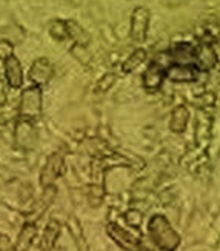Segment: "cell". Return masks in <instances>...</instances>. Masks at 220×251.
I'll list each match as a JSON object with an SVG mask.
<instances>
[{
    "label": "cell",
    "mask_w": 220,
    "mask_h": 251,
    "mask_svg": "<svg viewBox=\"0 0 220 251\" xmlns=\"http://www.w3.org/2000/svg\"><path fill=\"white\" fill-rule=\"evenodd\" d=\"M149 236L159 248L163 251H174L180 245V236L171 226L170 221L165 216H154L148 224Z\"/></svg>",
    "instance_id": "6da1fadb"
},
{
    "label": "cell",
    "mask_w": 220,
    "mask_h": 251,
    "mask_svg": "<svg viewBox=\"0 0 220 251\" xmlns=\"http://www.w3.org/2000/svg\"><path fill=\"white\" fill-rule=\"evenodd\" d=\"M19 116L24 121L36 122L42 116V90L40 86H31L26 88L20 96L19 103Z\"/></svg>",
    "instance_id": "7a4b0ae2"
},
{
    "label": "cell",
    "mask_w": 220,
    "mask_h": 251,
    "mask_svg": "<svg viewBox=\"0 0 220 251\" xmlns=\"http://www.w3.org/2000/svg\"><path fill=\"white\" fill-rule=\"evenodd\" d=\"M149 26V11L144 6H137L131 16V32L129 36L136 43L145 42Z\"/></svg>",
    "instance_id": "3957f363"
},
{
    "label": "cell",
    "mask_w": 220,
    "mask_h": 251,
    "mask_svg": "<svg viewBox=\"0 0 220 251\" xmlns=\"http://www.w3.org/2000/svg\"><path fill=\"white\" fill-rule=\"evenodd\" d=\"M63 171V156L60 152H52L40 171V185L43 188L51 187Z\"/></svg>",
    "instance_id": "277c9868"
},
{
    "label": "cell",
    "mask_w": 220,
    "mask_h": 251,
    "mask_svg": "<svg viewBox=\"0 0 220 251\" xmlns=\"http://www.w3.org/2000/svg\"><path fill=\"white\" fill-rule=\"evenodd\" d=\"M14 139H16L17 147H20V148H24V150L34 148L37 144V129L34 128V122L20 119V121L16 124Z\"/></svg>",
    "instance_id": "5b68a950"
},
{
    "label": "cell",
    "mask_w": 220,
    "mask_h": 251,
    "mask_svg": "<svg viewBox=\"0 0 220 251\" xmlns=\"http://www.w3.org/2000/svg\"><path fill=\"white\" fill-rule=\"evenodd\" d=\"M200 70L196 67V65H179V63H172L167 68V79L171 82H196L199 79Z\"/></svg>",
    "instance_id": "8992f818"
},
{
    "label": "cell",
    "mask_w": 220,
    "mask_h": 251,
    "mask_svg": "<svg viewBox=\"0 0 220 251\" xmlns=\"http://www.w3.org/2000/svg\"><path fill=\"white\" fill-rule=\"evenodd\" d=\"M52 73L54 70H52L51 62L45 57H39L37 60H34V63H32V67L29 70V80L36 86L47 85L52 77Z\"/></svg>",
    "instance_id": "52a82bcc"
},
{
    "label": "cell",
    "mask_w": 220,
    "mask_h": 251,
    "mask_svg": "<svg viewBox=\"0 0 220 251\" xmlns=\"http://www.w3.org/2000/svg\"><path fill=\"white\" fill-rule=\"evenodd\" d=\"M106 233L114 242H117L122 248L128 251H137L139 250V239H136L133 234H129L125 231L122 226H119L117 224H108Z\"/></svg>",
    "instance_id": "ba28073f"
},
{
    "label": "cell",
    "mask_w": 220,
    "mask_h": 251,
    "mask_svg": "<svg viewBox=\"0 0 220 251\" xmlns=\"http://www.w3.org/2000/svg\"><path fill=\"white\" fill-rule=\"evenodd\" d=\"M168 59L179 65H196V48L191 43H177L171 51H168Z\"/></svg>",
    "instance_id": "9c48e42d"
},
{
    "label": "cell",
    "mask_w": 220,
    "mask_h": 251,
    "mask_svg": "<svg viewBox=\"0 0 220 251\" xmlns=\"http://www.w3.org/2000/svg\"><path fill=\"white\" fill-rule=\"evenodd\" d=\"M165 77H167V68L162 67L160 63H151L144 73V86L149 91L159 90Z\"/></svg>",
    "instance_id": "30bf717a"
},
{
    "label": "cell",
    "mask_w": 220,
    "mask_h": 251,
    "mask_svg": "<svg viewBox=\"0 0 220 251\" xmlns=\"http://www.w3.org/2000/svg\"><path fill=\"white\" fill-rule=\"evenodd\" d=\"M217 60H219V57H217V54H216L211 43L203 42L202 45L196 50V67L200 71L214 68Z\"/></svg>",
    "instance_id": "8fae6325"
},
{
    "label": "cell",
    "mask_w": 220,
    "mask_h": 251,
    "mask_svg": "<svg viewBox=\"0 0 220 251\" xmlns=\"http://www.w3.org/2000/svg\"><path fill=\"white\" fill-rule=\"evenodd\" d=\"M5 77L11 88H20L24 85V70L16 56L5 60Z\"/></svg>",
    "instance_id": "7c38bea8"
},
{
    "label": "cell",
    "mask_w": 220,
    "mask_h": 251,
    "mask_svg": "<svg viewBox=\"0 0 220 251\" xmlns=\"http://www.w3.org/2000/svg\"><path fill=\"white\" fill-rule=\"evenodd\" d=\"M190 121V111L185 105H177L171 113V119H170V129L175 134H180L185 131L186 125H188Z\"/></svg>",
    "instance_id": "4fadbf2b"
},
{
    "label": "cell",
    "mask_w": 220,
    "mask_h": 251,
    "mask_svg": "<svg viewBox=\"0 0 220 251\" xmlns=\"http://www.w3.org/2000/svg\"><path fill=\"white\" fill-rule=\"evenodd\" d=\"M65 24H67L68 37L74 40L75 45L83 47V48H86L88 45H90L91 36L86 29H83V26H80L75 20H65Z\"/></svg>",
    "instance_id": "5bb4252c"
},
{
    "label": "cell",
    "mask_w": 220,
    "mask_h": 251,
    "mask_svg": "<svg viewBox=\"0 0 220 251\" xmlns=\"http://www.w3.org/2000/svg\"><path fill=\"white\" fill-rule=\"evenodd\" d=\"M59 236H60V224L52 219L47 225L45 231H43L42 241H40V250L42 251H51L54 248V245H56Z\"/></svg>",
    "instance_id": "9a60e30c"
},
{
    "label": "cell",
    "mask_w": 220,
    "mask_h": 251,
    "mask_svg": "<svg viewBox=\"0 0 220 251\" xmlns=\"http://www.w3.org/2000/svg\"><path fill=\"white\" fill-rule=\"evenodd\" d=\"M68 230H70V234L71 237L74 239V242H75V247L79 251H90V247H88V242H86V239L83 236V230H82V225L80 222L75 219L74 216H71L68 222Z\"/></svg>",
    "instance_id": "2e32d148"
},
{
    "label": "cell",
    "mask_w": 220,
    "mask_h": 251,
    "mask_svg": "<svg viewBox=\"0 0 220 251\" xmlns=\"http://www.w3.org/2000/svg\"><path fill=\"white\" fill-rule=\"evenodd\" d=\"M37 234V226L34 224H25L22 231L19 234L17 239V245H16V251H28L32 245V241Z\"/></svg>",
    "instance_id": "e0dca14e"
},
{
    "label": "cell",
    "mask_w": 220,
    "mask_h": 251,
    "mask_svg": "<svg viewBox=\"0 0 220 251\" xmlns=\"http://www.w3.org/2000/svg\"><path fill=\"white\" fill-rule=\"evenodd\" d=\"M147 59V51L145 50H142V48H139V50H136L131 56L123 62V65H122V70H123V73H133L136 68H139L142 63H144V60Z\"/></svg>",
    "instance_id": "ac0fdd59"
},
{
    "label": "cell",
    "mask_w": 220,
    "mask_h": 251,
    "mask_svg": "<svg viewBox=\"0 0 220 251\" xmlns=\"http://www.w3.org/2000/svg\"><path fill=\"white\" fill-rule=\"evenodd\" d=\"M56 193H57V188L54 187V185H51V187H47L45 188V191H43L40 201L36 205V213H37V216H40L52 203L54 198H56Z\"/></svg>",
    "instance_id": "d6986e66"
},
{
    "label": "cell",
    "mask_w": 220,
    "mask_h": 251,
    "mask_svg": "<svg viewBox=\"0 0 220 251\" xmlns=\"http://www.w3.org/2000/svg\"><path fill=\"white\" fill-rule=\"evenodd\" d=\"M49 34L56 40H65L68 37L67 24L63 20H52L49 24Z\"/></svg>",
    "instance_id": "ffe728a7"
},
{
    "label": "cell",
    "mask_w": 220,
    "mask_h": 251,
    "mask_svg": "<svg viewBox=\"0 0 220 251\" xmlns=\"http://www.w3.org/2000/svg\"><path fill=\"white\" fill-rule=\"evenodd\" d=\"M114 83H116V74L108 73L102 79H98V82L96 85V90H97V93H106Z\"/></svg>",
    "instance_id": "44dd1931"
},
{
    "label": "cell",
    "mask_w": 220,
    "mask_h": 251,
    "mask_svg": "<svg viewBox=\"0 0 220 251\" xmlns=\"http://www.w3.org/2000/svg\"><path fill=\"white\" fill-rule=\"evenodd\" d=\"M142 213L139 210H129L126 214H125V221L128 222L129 226H133V228H139L140 224H142Z\"/></svg>",
    "instance_id": "7402d4cb"
},
{
    "label": "cell",
    "mask_w": 220,
    "mask_h": 251,
    "mask_svg": "<svg viewBox=\"0 0 220 251\" xmlns=\"http://www.w3.org/2000/svg\"><path fill=\"white\" fill-rule=\"evenodd\" d=\"M14 47L13 43L8 40H0V60H8L9 57L14 56Z\"/></svg>",
    "instance_id": "603a6c76"
},
{
    "label": "cell",
    "mask_w": 220,
    "mask_h": 251,
    "mask_svg": "<svg viewBox=\"0 0 220 251\" xmlns=\"http://www.w3.org/2000/svg\"><path fill=\"white\" fill-rule=\"evenodd\" d=\"M13 247H11V241L9 237L5 234H0V251H11Z\"/></svg>",
    "instance_id": "cb8c5ba5"
},
{
    "label": "cell",
    "mask_w": 220,
    "mask_h": 251,
    "mask_svg": "<svg viewBox=\"0 0 220 251\" xmlns=\"http://www.w3.org/2000/svg\"><path fill=\"white\" fill-rule=\"evenodd\" d=\"M6 102V90H5V80L0 75V105H3Z\"/></svg>",
    "instance_id": "d4e9b609"
}]
</instances>
